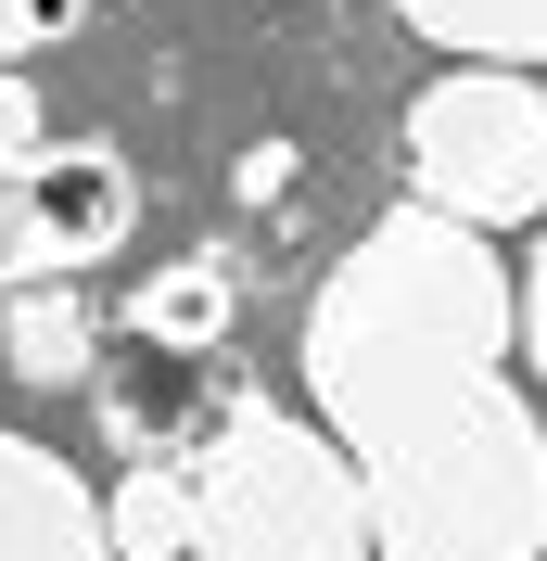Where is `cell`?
<instances>
[{
	"instance_id": "obj_7",
	"label": "cell",
	"mask_w": 547,
	"mask_h": 561,
	"mask_svg": "<svg viewBox=\"0 0 547 561\" xmlns=\"http://www.w3.org/2000/svg\"><path fill=\"white\" fill-rule=\"evenodd\" d=\"M0 561H115L90 472L51 459L38 434H0Z\"/></svg>"
},
{
	"instance_id": "obj_15",
	"label": "cell",
	"mask_w": 547,
	"mask_h": 561,
	"mask_svg": "<svg viewBox=\"0 0 547 561\" xmlns=\"http://www.w3.org/2000/svg\"><path fill=\"white\" fill-rule=\"evenodd\" d=\"M280 179H293V140H255V153H242V192H255V205H280Z\"/></svg>"
},
{
	"instance_id": "obj_10",
	"label": "cell",
	"mask_w": 547,
	"mask_h": 561,
	"mask_svg": "<svg viewBox=\"0 0 547 561\" xmlns=\"http://www.w3.org/2000/svg\"><path fill=\"white\" fill-rule=\"evenodd\" d=\"M433 51H458V65H547V0H395Z\"/></svg>"
},
{
	"instance_id": "obj_2",
	"label": "cell",
	"mask_w": 547,
	"mask_h": 561,
	"mask_svg": "<svg viewBox=\"0 0 547 561\" xmlns=\"http://www.w3.org/2000/svg\"><path fill=\"white\" fill-rule=\"evenodd\" d=\"M357 511H370V561H547V421L510 370H458L357 434Z\"/></svg>"
},
{
	"instance_id": "obj_5",
	"label": "cell",
	"mask_w": 547,
	"mask_h": 561,
	"mask_svg": "<svg viewBox=\"0 0 547 561\" xmlns=\"http://www.w3.org/2000/svg\"><path fill=\"white\" fill-rule=\"evenodd\" d=\"M140 230V167L115 140H38L26 167H0V294L13 280H90Z\"/></svg>"
},
{
	"instance_id": "obj_6",
	"label": "cell",
	"mask_w": 547,
	"mask_h": 561,
	"mask_svg": "<svg viewBox=\"0 0 547 561\" xmlns=\"http://www.w3.org/2000/svg\"><path fill=\"white\" fill-rule=\"evenodd\" d=\"M230 357H178V345H128L115 370H90V421H103L115 459H205V434L242 409Z\"/></svg>"
},
{
	"instance_id": "obj_4",
	"label": "cell",
	"mask_w": 547,
	"mask_h": 561,
	"mask_svg": "<svg viewBox=\"0 0 547 561\" xmlns=\"http://www.w3.org/2000/svg\"><path fill=\"white\" fill-rule=\"evenodd\" d=\"M408 205L458 217V230H535L547 217V77L522 65H445L408 103Z\"/></svg>"
},
{
	"instance_id": "obj_14",
	"label": "cell",
	"mask_w": 547,
	"mask_h": 561,
	"mask_svg": "<svg viewBox=\"0 0 547 561\" xmlns=\"http://www.w3.org/2000/svg\"><path fill=\"white\" fill-rule=\"evenodd\" d=\"M38 38H65V13H51V0H0V77L26 65Z\"/></svg>"
},
{
	"instance_id": "obj_13",
	"label": "cell",
	"mask_w": 547,
	"mask_h": 561,
	"mask_svg": "<svg viewBox=\"0 0 547 561\" xmlns=\"http://www.w3.org/2000/svg\"><path fill=\"white\" fill-rule=\"evenodd\" d=\"M38 140H51V115H38V77L13 65V77H0V167H26Z\"/></svg>"
},
{
	"instance_id": "obj_16",
	"label": "cell",
	"mask_w": 547,
	"mask_h": 561,
	"mask_svg": "<svg viewBox=\"0 0 547 561\" xmlns=\"http://www.w3.org/2000/svg\"><path fill=\"white\" fill-rule=\"evenodd\" d=\"M51 13H65V26H77V13H103V0H51Z\"/></svg>"
},
{
	"instance_id": "obj_3",
	"label": "cell",
	"mask_w": 547,
	"mask_h": 561,
	"mask_svg": "<svg viewBox=\"0 0 547 561\" xmlns=\"http://www.w3.org/2000/svg\"><path fill=\"white\" fill-rule=\"evenodd\" d=\"M178 561H370L357 459L306 409L242 396L191 459V549Z\"/></svg>"
},
{
	"instance_id": "obj_12",
	"label": "cell",
	"mask_w": 547,
	"mask_h": 561,
	"mask_svg": "<svg viewBox=\"0 0 547 561\" xmlns=\"http://www.w3.org/2000/svg\"><path fill=\"white\" fill-rule=\"evenodd\" d=\"M510 357H535V383H547V217H535V255L510 268Z\"/></svg>"
},
{
	"instance_id": "obj_9",
	"label": "cell",
	"mask_w": 547,
	"mask_h": 561,
	"mask_svg": "<svg viewBox=\"0 0 547 561\" xmlns=\"http://www.w3.org/2000/svg\"><path fill=\"white\" fill-rule=\"evenodd\" d=\"M0 357H13V383H90V357H103V319L77 280H13L0 294Z\"/></svg>"
},
{
	"instance_id": "obj_8",
	"label": "cell",
	"mask_w": 547,
	"mask_h": 561,
	"mask_svg": "<svg viewBox=\"0 0 547 561\" xmlns=\"http://www.w3.org/2000/svg\"><path fill=\"white\" fill-rule=\"evenodd\" d=\"M242 332V255H178V268H153L128 294V345H178V357H230Z\"/></svg>"
},
{
	"instance_id": "obj_11",
	"label": "cell",
	"mask_w": 547,
	"mask_h": 561,
	"mask_svg": "<svg viewBox=\"0 0 547 561\" xmlns=\"http://www.w3.org/2000/svg\"><path fill=\"white\" fill-rule=\"evenodd\" d=\"M103 549L115 561H178L191 549V459H128V472H115Z\"/></svg>"
},
{
	"instance_id": "obj_1",
	"label": "cell",
	"mask_w": 547,
	"mask_h": 561,
	"mask_svg": "<svg viewBox=\"0 0 547 561\" xmlns=\"http://www.w3.org/2000/svg\"><path fill=\"white\" fill-rule=\"evenodd\" d=\"M293 370L318 396V434H357L370 409L458 370H510V255L433 205H382L306 294Z\"/></svg>"
}]
</instances>
